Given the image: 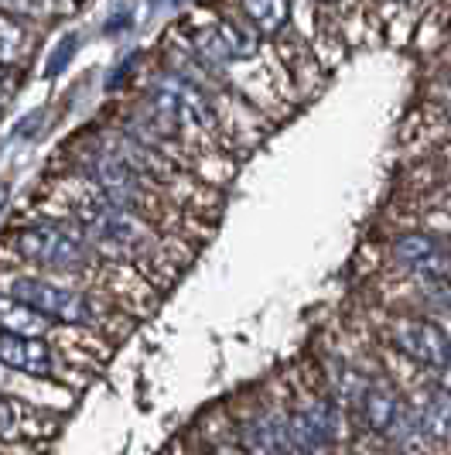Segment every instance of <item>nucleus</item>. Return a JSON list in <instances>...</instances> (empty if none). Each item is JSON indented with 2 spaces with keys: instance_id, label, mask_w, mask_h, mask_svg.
Returning a JSON list of instances; mask_svg holds the SVG:
<instances>
[{
  "instance_id": "obj_1",
  "label": "nucleus",
  "mask_w": 451,
  "mask_h": 455,
  "mask_svg": "<svg viewBox=\"0 0 451 455\" xmlns=\"http://www.w3.org/2000/svg\"><path fill=\"white\" fill-rule=\"evenodd\" d=\"M48 212L72 220L99 257H107L116 267L140 274L154 291L171 288L185 267L188 251L178 236H168L144 216L110 203L107 196H99L72 172H68V182L55 192V209Z\"/></svg>"
},
{
  "instance_id": "obj_2",
  "label": "nucleus",
  "mask_w": 451,
  "mask_h": 455,
  "mask_svg": "<svg viewBox=\"0 0 451 455\" xmlns=\"http://www.w3.org/2000/svg\"><path fill=\"white\" fill-rule=\"evenodd\" d=\"M4 247L11 251L14 260L31 264L35 271L62 277L72 284H86L113 301L123 298V288L116 281L134 274L110 264L107 257H99L96 247L79 233V227L59 212H35L31 220L11 227L4 236Z\"/></svg>"
},
{
  "instance_id": "obj_3",
  "label": "nucleus",
  "mask_w": 451,
  "mask_h": 455,
  "mask_svg": "<svg viewBox=\"0 0 451 455\" xmlns=\"http://www.w3.org/2000/svg\"><path fill=\"white\" fill-rule=\"evenodd\" d=\"M68 168H72L75 179H83L99 196H107L110 203L123 205V209H131L137 216H144L147 223L164 229L168 236H178V223L185 209L147 175V168H140L113 140L110 131H96V134L79 137L72 144Z\"/></svg>"
},
{
  "instance_id": "obj_4",
  "label": "nucleus",
  "mask_w": 451,
  "mask_h": 455,
  "mask_svg": "<svg viewBox=\"0 0 451 455\" xmlns=\"http://www.w3.org/2000/svg\"><path fill=\"white\" fill-rule=\"evenodd\" d=\"M4 291L21 298L35 312H42L62 329H79V332H96V336H120L113 325H131L134 315L120 312L113 298L92 291L86 284H72L62 277H51L42 271H11L4 281Z\"/></svg>"
},
{
  "instance_id": "obj_5",
  "label": "nucleus",
  "mask_w": 451,
  "mask_h": 455,
  "mask_svg": "<svg viewBox=\"0 0 451 455\" xmlns=\"http://www.w3.org/2000/svg\"><path fill=\"white\" fill-rule=\"evenodd\" d=\"M0 366H7L18 377L38 380V384H68L75 377L66 349L51 342V336L0 332Z\"/></svg>"
},
{
  "instance_id": "obj_6",
  "label": "nucleus",
  "mask_w": 451,
  "mask_h": 455,
  "mask_svg": "<svg viewBox=\"0 0 451 455\" xmlns=\"http://www.w3.org/2000/svg\"><path fill=\"white\" fill-rule=\"evenodd\" d=\"M386 346L410 363L438 370L451 360V336L438 319L428 315H397L386 322Z\"/></svg>"
},
{
  "instance_id": "obj_7",
  "label": "nucleus",
  "mask_w": 451,
  "mask_h": 455,
  "mask_svg": "<svg viewBox=\"0 0 451 455\" xmlns=\"http://www.w3.org/2000/svg\"><path fill=\"white\" fill-rule=\"evenodd\" d=\"M229 435L249 455H294L284 428V408L277 401H257L229 414Z\"/></svg>"
},
{
  "instance_id": "obj_8",
  "label": "nucleus",
  "mask_w": 451,
  "mask_h": 455,
  "mask_svg": "<svg viewBox=\"0 0 451 455\" xmlns=\"http://www.w3.org/2000/svg\"><path fill=\"white\" fill-rule=\"evenodd\" d=\"M35 432H51L48 418L35 404H28L21 397H14L11 390L0 387V445L24 442Z\"/></svg>"
},
{
  "instance_id": "obj_9",
  "label": "nucleus",
  "mask_w": 451,
  "mask_h": 455,
  "mask_svg": "<svg viewBox=\"0 0 451 455\" xmlns=\"http://www.w3.org/2000/svg\"><path fill=\"white\" fill-rule=\"evenodd\" d=\"M414 414L421 435L428 438L434 449H451V394L431 384L417 401H414Z\"/></svg>"
},
{
  "instance_id": "obj_10",
  "label": "nucleus",
  "mask_w": 451,
  "mask_h": 455,
  "mask_svg": "<svg viewBox=\"0 0 451 455\" xmlns=\"http://www.w3.org/2000/svg\"><path fill=\"white\" fill-rule=\"evenodd\" d=\"M51 329H62L42 312H35L31 305H24L21 298L0 288V332H14V336H51Z\"/></svg>"
},
{
  "instance_id": "obj_11",
  "label": "nucleus",
  "mask_w": 451,
  "mask_h": 455,
  "mask_svg": "<svg viewBox=\"0 0 451 455\" xmlns=\"http://www.w3.org/2000/svg\"><path fill=\"white\" fill-rule=\"evenodd\" d=\"M240 11L260 38L281 35L291 21V0H240Z\"/></svg>"
},
{
  "instance_id": "obj_12",
  "label": "nucleus",
  "mask_w": 451,
  "mask_h": 455,
  "mask_svg": "<svg viewBox=\"0 0 451 455\" xmlns=\"http://www.w3.org/2000/svg\"><path fill=\"white\" fill-rule=\"evenodd\" d=\"M31 48H35V35L24 28V21L0 11V66L21 68L31 59Z\"/></svg>"
},
{
  "instance_id": "obj_13",
  "label": "nucleus",
  "mask_w": 451,
  "mask_h": 455,
  "mask_svg": "<svg viewBox=\"0 0 451 455\" xmlns=\"http://www.w3.org/2000/svg\"><path fill=\"white\" fill-rule=\"evenodd\" d=\"M0 11L18 21H51L68 11V0H0Z\"/></svg>"
},
{
  "instance_id": "obj_14",
  "label": "nucleus",
  "mask_w": 451,
  "mask_h": 455,
  "mask_svg": "<svg viewBox=\"0 0 451 455\" xmlns=\"http://www.w3.org/2000/svg\"><path fill=\"white\" fill-rule=\"evenodd\" d=\"M199 455H249L233 435L226 432L219 438H205L202 445H199Z\"/></svg>"
},
{
  "instance_id": "obj_15",
  "label": "nucleus",
  "mask_w": 451,
  "mask_h": 455,
  "mask_svg": "<svg viewBox=\"0 0 451 455\" xmlns=\"http://www.w3.org/2000/svg\"><path fill=\"white\" fill-rule=\"evenodd\" d=\"M14 90H18V76H14V68L0 66V107L14 96Z\"/></svg>"
},
{
  "instance_id": "obj_16",
  "label": "nucleus",
  "mask_w": 451,
  "mask_h": 455,
  "mask_svg": "<svg viewBox=\"0 0 451 455\" xmlns=\"http://www.w3.org/2000/svg\"><path fill=\"white\" fill-rule=\"evenodd\" d=\"M434 387H441V390H448L451 394V360L445 366H438V370H434Z\"/></svg>"
},
{
  "instance_id": "obj_17",
  "label": "nucleus",
  "mask_w": 451,
  "mask_h": 455,
  "mask_svg": "<svg viewBox=\"0 0 451 455\" xmlns=\"http://www.w3.org/2000/svg\"><path fill=\"white\" fill-rule=\"evenodd\" d=\"M441 114H445V120L451 124V83H448V90H445V96H441Z\"/></svg>"
},
{
  "instance_id": "obj_18",
  "label": "nucleus",
  "mask_w": 451,
  "mask_h": 455,
  "mask_svg": "<svg viewBox=\"0 0 451 455\" xmlns=\"http://www.w3.org/2000/svg\"><path fill=\"white\" fill-rule=\"evenodd\" d=\"M441 212H445V220H451V196L441 199Z\"/></svg>"
},
{
  "instance_id": "obj_19",
  "label": "nucleus",
  "mask_w": 451,
  "mask_h": 455,
  "mask_svg": "<svg viewBox=\"0 0 451 455\" xmlns=\"http://www.w3.org/2000/svg\"><path fill=\"white\" fill-rule=\"evenodd\" d=\"M7 377H11V370L7 366H0V387L7 390Z\"/></svg>"
},
{
  "instance_id": "obj_20",
  "label": "nucleus",
  "mask_w": 451,
  "mask_h": 455,
  "mask_svg": "<svg viewBox=\"0 0 451 455\" xmlns=\"http://www.w3.org/2000/svg\"><path fill=\"white\" fill-rule=\"evenodd\" d=\"M318 4H338V0H318Z\"/></svg>"
},
{
  "instance_id": "obj_21",
  "label": "nucleus",
  "mask_w": 451,
  "mask_h": 455,
  "mask_svg": "<svg viewBox=\"0 0 451 455\" xmlns=\"http://www.w3.org/2000/svg\"><path fill=\"white\" fill-rule=\"evenodd\" d=\"M448 336H451V332H448Z\"/></svg>"
}]
</instances>
